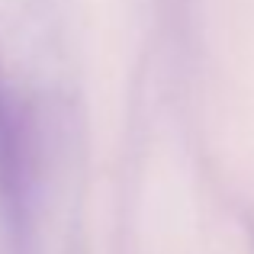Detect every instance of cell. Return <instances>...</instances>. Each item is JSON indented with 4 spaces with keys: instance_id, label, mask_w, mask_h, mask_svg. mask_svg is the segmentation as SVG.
<instances>
[{
    "instance_id": "1",
    "label": "cell",
    "mask_w": 254,
    "mask_h": 254,
    "mask_svg": "<svg viewBox=\"0 0 254 254\" xmlns=\"http://www.w3.org/2000/svg\"><path fill=\"white\" fill-rule=\"evenodd\" d=\"M29 193V138L19 106L0 74V203L19 216Z\"/></svg>"
}]
</instances>
